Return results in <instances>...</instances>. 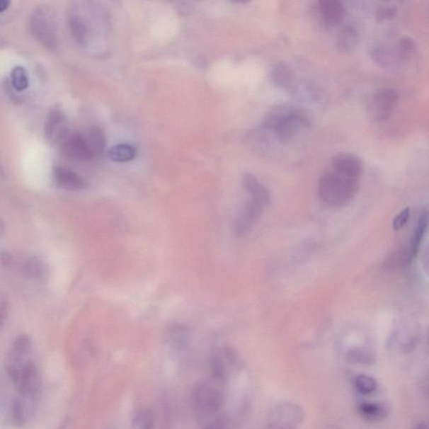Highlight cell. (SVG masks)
I'll list each match as a JSON object with an SVG mask.
<instances>
[{"label": "cell", "instance_id": "13", "mask_svg": "<svg viewBox=\"0 0 429 429\" xmlns=\"http://www.w3.org/2000/svg\"><path fill=\"white\" fill-rule=\"evenodd\" d=\"M333 171L336 174L359 181L362 175V163L360 159L350 154H339L333 159Z\"/></svg>", "mask_w": 429, "mask_h": 429}, {"label": "cell", "instance_id": "25", "mask_svg": "<svg viewBox=\"0 0 429 429\" xmlns=\"http://www.w3.org/2000/svg\"><path fill=\"white\" fill-rule=\"evenodd\" d=\"M358 35L357 30L353 26H345L338 39V47L342 52H350L357 45Z\"/></svg>", "mask_w": 429, "mask_h": 429}, {"label": "cell", "instance_id": "11", "mask_svg": "<svg viewBox=\"0 0 429 429\" xmlns=\"http://www.w3.org/2000/svg\"><path fill=\"white\" fill-rule=\"evenodd\" d=\"M263 209L261 205L255 203L252 200L246 202L235 218L234 231L236 236H244L248 232L262 214Z\"/></svg>", "mask_w": 429, "mask_h": 429}, {"label": "cell", "instance_id": "12", "mask_svg": "<svg viewBox=\"0 0 429 429\" xmlns=\"http://www.w3.org/2000/svg\"><path fill=\"white\" fill-rule=\"evenodd\" d=\"M398 102V95L391 89H381L372 98V114L382 121L390 116Z\"/></svg>", "mask_w": 429, "mask_h": 429}, {"label": "cell", "instance_id": "4", "mask_svg": "<svg viewBox=\"0 0 429 429\" xmlns=\"http://www.w3.org/2000/svg\"><path fill=\"white\" fill-rule=\"evenodd\" d=\"M29 25L32 35L45 48L53 50L57 47L56 21L51 8H35L30 15Z\"/></svg>", "mask_w": 429, "mask_h": 429}, {"label": "cell", "instance_id": "3", "mask_svg": "<svg viewBox=\"0 0 429 429\" xmlns=\"http://www.w3.org/2000/svg\"><path fill=\"white\" fill-rule=\"evenodd\" d=\"M222 383L214 379V381L200 382L195 387L191 401L199 413L210 416L216 414L222 408L225 400Z\"/></svg>", "mask_w": 429, "mask_h": 429}, {"label": "cell", "instance_id": "20", "mask_svg": "<svg viewBox=\"0 0 429 429\" xmlns=\"http://www.w3.org/2000/svg\"><path fill=\"white\" fill-rule=\"evenodd\" d=\"M359 413L369 422H380L389 415V408L384 404L366 401L360 405Z\"/></svg>", "mask_w": 429, "mask_h": 429}, {"label": "cell", "instance_id": "37", "mask_svg": "<svg viewBox=\"0 0 429 429\" xmlns=\"http://www.w3.org/2000/svg\"><path fill=\"white\" fill-rule=\"evenodd\" d=\"M265 429H268V428H265Z\"/></svg>", "mask_w": 429, "mask_h": 429}, {"label": "cell", "instance_id": "33", "mask_svg": "<svg viewBox=\"0 0 429 429\" xmlns=\"http://www.w3.org/2000/svg\"><path fill=\"white\" fill-rule=\"evenodd\" d=\"M415 429H429V419L418 423Z\"/></svg>", "mask_w": 429, "mask_h": 429}, {"label": "cell", "instance_id": "16", "mask_svg": "<svg viewBox=\"0 0 429 429\" xmlns=\"http://www.w3.org/2000/svg\"><path fill=\"white\" fill-rule=\"evenodd\" d=\"M243 185L251 195V198H252L251 200H253L255 203L261 205L263 208H265L270 203V193H269L267 187L260 183L257 178L251 173H244Z\"/></svg>", "mask_w": 429, "mask_h": 429}, {"label": "cell", "instance_id": "34", "mask_svg": "<svg viewBox=\"0 0 429 429\" xmlns=\"http://www.w3.org/2000/svg\"><path fill=\"white\" fill-rule=\"evenodd\" d=\"M395 11L391 10V8H387V10L382 11L380 15L383 18H390L392 16H394Z\"/></svg>", "mask_w": 429, "mask_h": 429}, {"label": "cell", "instance_id": "17", "mask_svg": "<svg viewBox=\"0 0 429 429\" xmlns=\"http://www.w3.org/2000/svg\"><path fill=\"white\" fill-rule=\"evenodd\" d=\"M429 227V212L424 211L420 214L417 225L415 226V229L412 240H411L410 248L407 254L408 261H412V260L416 257L418 252L420 246H421L422 241L427 234V231Z\"/></svg>", "mask_w": 429, "mask_h": 429}, {"label": "cell", "instance_id": "1", "mask_svg": "<svg viewBox=\"0 0 429 429\" xmlns=\"http://www.w3.org/2000/svg\"><path fill=\"white\" fill-rule=\"evenodd\" d=\"M309 126V118L302 110L292 105H278L267 113L263 127L272 132L280 142H287Z\"/></svg>", "mask_w": 429, "mask_h": 429}, {"label": "cell", "instance_id": "6", "mask_svg": "<svg viewBox=\"0 0 429 429\" xmlns=\"http://www.w3.org/2000/svg\"><path fill=\"white\" fill-rule=\"evenodd\" d=\"M304 418L300 405L292 401H282L275 406L268 414L266 428L298 429Z\"/></svg>", "mask_w": 429, "mask_h": 429}, {"label": "cell", "instance_id": "23", "mask_svg": "<svg viewBox=\"0 0 429 429\" xmlns=\"http://www.w3.org/2000/svg\"><path fill=\"white\" fill-rule=\"evenodd\" d=\"M84 134L94 157L102 154L105 148V136L102 130L93 127Z\"/></svg>", "mask_w": 429, "mask_h": 429}, {"label": "cell", "instance_id": "22", "mask_svg": "<svg viewBox=\"0 0 429 429\" xmlns=\"http://www.w3.org/2000/svg\"><path fill=\"white\" fill-rule=\"evenodd\" d=\"M68 24H69L72 38L76 42L81 45H86L88 40V32L86 23L82 21L81 18L75 13H71L68 18Z\"/></svg>", "mask_w": 429, "mask_h": 429}, {"label": "cell", "instance_id": "15", "mask_svg": "<svg viewBox=\"0 0 429 429\" xmlns=\"http://www.w3.org/2000/svg\"><path fill=\"white\" fill-rule=\"evenodd\" d=\"M53 177L55 183L64 190L76 191L86 187L85 181L70 168L57 166L55 168Z\"/></svg>", "mask_w": 429, "mask_h": 429}, {"label": "cell", "instance_id": "28", "mask_svg": "<svg viewBox=\"0 0 429 429\" xmlns=\"http://www.w3.org/2000/svg\"><path fill=\"white\" fill-rule=\"evenodd\" d=\"M154 424V414L148 408L141 409L135 415L132 421L133 429H153Z\"/></svg>", "mask_w": 429, "mask_h": 429}, {"label": "cell", "instance_id": "31", "mask_svg": "<svg viewBox=\"0 0 429 429\" xmlns=\"http://www.w3.org/2000/svg\"><path fill=\"white\" fill-rule=\"evenodd\" d=\"M204 429H230V423L225 417H219L210 423Z\"/></svg>", "mask_w": 429, "mask_h": 429}, {"label": "cell", "instance_id": "26", "mask_svg": "<svg viewBox=\"0 0 429 429\" xmlns=\"http://www.w3.org/2000/svg\"><path fill=\"white\" fill-rule=\"evenodd\" d=\"M11 86L17 92H23L29 88L28 73L24 67L16 66L13 68L11 76Z\"/></svg>", "mask_w": 429, "mask_h": 429}, {"label": "cell", "instance_id": "27", "mask_svg": "<svg viewBox=\"0 0 429 429\" xmlns=\"http://www.w3.org/2000/svg\"><path fill=\"white\" fill-rule=\"evenodd\" d=\"M355 389L362 395H371L377 389V382L375 378L364 375H358L354 380Z\"/></svg>", "mask_w": 429, "mask_h": 429}, {"label": "cell", "instance_id": "10", "mask_svg": "<svg viewBox=\"0 0 429 429\" xmlns=\"http://www.w3.org/2000/svg\"><path fill=\"white\" fill-rule=\"evenodd\" d=\"M16 385L22 398L38 401L41 389L40 377L35 364L22 373Z\"/></svg>", "mask_w": 429, "mask_h": 429}, {"label": "cell", "instance_id": "24", "mask_svg": "<svg viewBox=\"0 0 429 429\" xmlns=\"http://www.w3.org/2000/svg\"><path fill=\"white\" fill-rule=\"evenodd\" d=\"M346 358L350 363L372 365L375 363V354L372 350L364 348H354L348 351Z\"/></svg>", "mask_w": 429, "mask_h": 429}, {"label": "cell", "instance_id": "5", "mask_svg": "<svg viewBox=\"0 0 429 429\" xmlns=\"http://www.w3.org/2000/svg\"><path fill=\"white\" fill-rule=\"evenodd\" d=\"M31 355L32 342L30 338L26 336H18L8 353L6 366L8 378L16 384L22 373L34 364Z\"/></svg>", "mask_w": 429, "mask_h": 429}, {"label": "cell", "instance_id": "30", "mask_svg": "<svg viewBox=\"0 0 429 429\" xmlns=\"http://www.w3.org/2000/svg\"><path fill=\"white\" fill-rule=\"evenodd\" d=\"M411 216L410 209L405 208L401 211L394 219L392 222V227L394 230L398 231L401 229L409 220Z\"/></svg>", "mask_w": 429, "mask_h": 429}, {"label": "cell", "instance_id": "21", "mask_svg": "<svg viewBox=\"0 0 429 429\" xmlns=\"http://www.w3.org/2000/svg\"><path fill=\"white\" fill-rule=\"evenodd\" d=\"M137 149L130 144H118L113 146L108 151V157L116 163H126L133 161L137 156Z\"/></svg>", "mask_w": 429, "mask_h": 429}, {"label": "cell", "instance_id": "19", "mask_svg": "<svg viewBox=\"0 0 429 429\" xmlns=\"http://www.w3.org/2000/svg\"><path fill=\"white\" fill-rule=\"evenodd\" d=\"M319 10H321L323 19L328 24L336 25L340 23L344 17V7L342 4L336 0H324L319 2Z\"/></svg>", "mask_w": 429, "mask_h": 429}, {"label": "cell", "instance_id": "18", "mask_svg": "<svg viewBox=\"0 0 429 429\" xmlns=\"http://www.w3.org/2000/svg\"><path fill=\"white\" fill-rule=\"evenodd\" d=\"M269 74L273 84L290 92L296 84L294 73L284 63H277L273 65Z\"/></svg>", "mask_w": 429, "mask_h": 429}, {"label": "cell", "instance_id": "9", "mask_svg": "<svg viewBox=\"0 0 429 429\" xmlns=\"http://www.w3.org/2000/svg\"><path fill=\"white\" fill-rule=\"evenodd\" d=\"M71 133L67 127L65 115L61 110L53 109L48 114L45 125V134L47 139L54 144L60 145L66 137Z\"/></svg>", "mask_w": 429, "mask_h": 429}, {"label": "cell", "instance_id": "2", "mask_svg": "<svg viewBox=\"0 0 429 429\" xmlns=\"http://www.w3.org/2000/svg\"><path fill=\"white\" fill-rule=\"evenodd\" d=\"M358 190V181L349 179L333 171L327 173L319 181L318 191L321 198L332 207H344L355 198Z\"/></svg>", "mask_w": 429, "mask_h": 429}, {"label": "cell", "instance_id": "35", "mask_svg": "<svg viewBox=\"0 0 429 429\" xmlns=\"http://www.w3.org/2000/svg\"><path fill=\"white\" fill-rule=\"evenodd\" d=\"M10 4L11 2L7 1V0H2V1L0 2V11L3 12L6 11L8 6H10Z\"/></svg>", "mask_w": 429, "mask_h": 429}, {"label": "cell", "instance_id": "8", "mask_svg": "<svg viewBox=\"0 0 429 429\" xmlns=\"http://www.w3.org/2000/svg\"><path fill=\"white\" fill-rule=\"evenodd\" d=\"M60 147L62 154L68 158L88 161L94 157L84 133L71 132L60 144Z\"/></svg>", "mask_w": 429, "mask_h": 429}, {"label": "cell", "instance_id": "29", "mask_svg": "<svg viewBox=\"0 0 429 429\" xmlns=\"http://www.w3.org/2000/svg\"><path fill=\"white\" fill-rule=\"evenodd\" d=\"M45 267L38 258L32 257L25 260L24 263V273L26 276L35 280H40L45 275Z\"/></svg>", "mask_w": 429, "mask_h": 429}, {"label": "cell", "instance_id": "36", "mask_svg": "<svg viewBox=\"0 0 429 429\" xmlns=\"http://www.w3.org/2000/svg\"><path fill=\"white\" fill-rule=\"evenodd\" d=\"M327 429H337V428L336 427H330V428H328Z\"/></svg>", "mask_w": 429, "mask_h": 429}, {"label": "cell", "instance_id": "7", "mask_svg": "<svg viewBox=\"0 0 429 429\" xmlns=\"http://www.w3.org/2000/svg\"><path fill=\"white\" fill-rule=\"evenodd\" d=\"M240 367V360L235 351L231 348L219 351L212 358L213 378L221 382H224L234 376Z\"/></svg>", "mask_w": 429, "mask_h": 429}, {"label": "cell", "instance_id": "14", "mask_svg": "<svg viewBox=\"0 0 429 429\" xmlns=\"http://www.w3.org/2000/svg\"><path fill=\"white\" fill-rule=\"evenodd\" d=\"M38 401L17 396L11 405V417L13 423L18 427H25L30 422L35 413Z\"/></svg>", "mask_w": 429, "mask_h": 429}, {"label": "cell", "instance_id": "32", "mask_svg": "<svg viewBox=\"0 0 429 429\" xmlns=\"http://www.w3.org/2000/svg\"><path fill=\"white\" fill-rule=\"evenodd\" d=\"M400 45L401 49L404 50L406 52L412 51L414 47L413 41L410 38L401 39L400 41Z\"/></svg>", "mask_w": 429, "mask_h": 429}]
</instances>
